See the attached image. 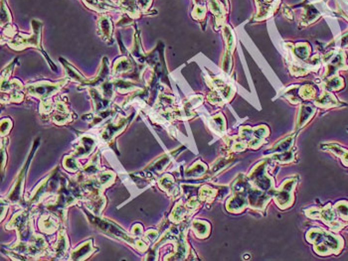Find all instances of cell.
Wrapping results in <instances>:
<instances>
[{
  "mask_svg": "<svg viewBox=\"0 0 348 261\" xmlns=\"http://www.w3.org/2000/svg\"><path fill=\"white\" fill-rule=\"evenodd\" d=\"M88 217L91 220L92 225H94L95 228H98L100 230L105 232L106 234L110 235L113 238H119L121 240H124L127 244L130 245L131 246H134L141 251H144L147 248V246L144 244L143 240L135 239L131 236H129L121 227H119L117 224H114L111 220L107 218H101L99 215H93L92 214H88Z\"/></svg>",
  "mask_w": 348,
  "mask_h": 261,
  "instance_id": "cell-1",
  "label": "cell"
},
{
  "mask_svg": "<svg viewBox=\"0 0 348 261\" xmlns=\"http://www.w3.org/2000/svg\"><path fill=\"white\" fill-rule=\"evenodd\" d=\"M66 79L63 82H58L56 84H51L49 82H40L32 84L26 87V91L28 94L39 97L42 102L41 112L42 113H50L53 109V106L51 104V96L59 91L65 84Z\"/></svg>",
  "mask_w": 348,
  "mask_h": 261,
  "instance_id": "cell-2",
  "label": "cell"
},
{
  "mask_svg": "<svg viewBox=\"0 0 348 261\" xmlns=\"http://www.w3.org/2000/svg\"><path fill=\"white\" fill-rule=\"evenodd\" d=\"M32 28H33V33L31 35V37L26 36L23 34V36L21 34H18L16 38H14L12 41H10L8 43V45L14 49V50H23L26 47L32 46V47H36L39 49L45 56L46 59H48V55L43 51L42 46H41V28H42V23L39 21V20H33L32 21ZM49 63L51 64V67L53 70H57L55 66H53V64L50 62V60L48 59Z\"/></svg>",
  "mask_w": 348,
  "mask_h": 261,
  "instance_id": "cell-3",
  "label": "cell"
},
{
  "mask_svg": "<svg viewBox=\"0 0 348 261\" xmlns=\"http://www.w3.org/2000/svg\"><path fill=\"white\" fill-rule=\"evenodd\" d=\"M39 139H37L34 145H33V149L29 154V157L27 159V162L25 163L24 167L22 168V170L19 173L16 182L14 183L13 188L11 189L9 195L7 196V202H10L12 204H18L21 200V196H22V191H23V186H24V182H25V178H26V173L28 170V167L30 166V163L32 161V158L35 154V151L37 150V147H39Z\"/></svg>",
  "mask_w": 348,
  "mask_h": 261,
  "instance_id": "cell-4",
  "label": "cell"
},
{
  "mask_svg": "<svg viewBox=\"0 0 348 261\" xmlns=\"http://www.w3.org/2000/svg\"><path fill=\"white\" fill-rule=\"evenodd\" d=\"M30 217L28 211L19 212L16 214L9 225L6 227L7 230H16L19 234V238H20L21 242L24 243V240L28 239L30 236Z\"/></svg>",
  "mask_w": 348,
  "mask_h": 261,
  "instance_id": "cell-5",
  "label": "cell"
},
{
  "mask_svg": "<svg viewBox=\"0 0 348 261\" xmlns=\"http://www.w3.org/2000/svg\"><path fill=\"white\" fill-rule=\"evenodd\" d=\"M133 115L129 116L128 118H121L119 119V122L117 123H109L106 128L104 129V131L102 132V138L104 141L106 142H111V140L117 136V134H119L120 132H122L127 125L128 124L129 120L132 118Z\"/></svg>",
  "mask_w": 348,
  "mask_h": 261,
  "instance_id": "cell-6",
  "label": "cell"
},
{
  "mask_svg": "<svg viewBox=\"0 0 348 261\" xmlns=\"http://www.w3.org/2000/svg\"><path fill=\"white\" fill-rule=\"evenodd\" d=\"M110 77V67H109V60L107 57H105L103 59L102 62V66H101V70L95 78L92 79H88V81L83 85L80 86V88H85V87H89V88H95L104 85L105 83L108 82V78Z\"/></svg>",
  "mask_w": 348,
  "mask_h": 261,
  "instance_id": "cell-7",
  "label": "cell"
},
{
  "mask_svg": "<svg viewBox=\"0 0 348 261\" xmlns=\"http://www.w3.org/2000/svg\"><path fill=\"white\" fill-rule=\"evenodd\" d=\"M48 250V246L44 238L40 235L35 234L30 239V244L28 245L27 255L30 257H38L46 254Z\"/></svg>",
  "mask_w": 348,
  "mask_h": 261,
  "instance_id": "cell-8",
  "label": "cell"
},
{
  "mask_svg": "<svg viewBox=\"0 0 348 261\" xmlns=\"http://www.w3.org/2000/svg\"><path fill=\"white\" fill-rule=\"evenodd\" d=\"M95 144H96L95 138L92 136H83L80 139V141L78 142V145H77V148L73 153V156L76 158H83L85 156H88L90 153H92Z\"/></svg>",
  "mask_w": 348,
  "mask_h": 261,
  "instance_id": "cell-9",
  "label": "cell"
},
{
  "mask_svg": "<svg viewBox=\"0 0 348 261\" xmlns=\"http://www.w3.org/2000/svg\"><path fill=\"white\" fill-rule=\"evenodd\" d=\"M69 240L68 237L66 235L65 230H61L59 233V236H58V240L56 245L53 246V250L50 253L54 259H61L65 256L66 252L69 249Z\"/></svg>",
  "mask_w": 348,
  "mask_h": 261,
  "instance_id": "cell-10",
  "label": "cell"
},
{
  "mask_svg": "<svg viewBox=\"0 0 348 261\" xmlns=\"http://www.w3.org/2000/svg\"><path fill=\"white\" fill-rule=\"evenodd\" d=\"M98 32L103 40L108 43L112 41V24L108 15H103L98 21Z\"/></svg>",
  "mask_w": 348,
  "mask_h": 261,
  "instance_id": "cell-11",
  "label": "cell"
},
{
  "mask_svg": "<svg viewBox=\"0 0 348 261\" xmlns=\"http://www.w3.org/2000/svg\"><path fill=\"white\" fill-rule=\"evenodd\" d=\"M54 114L52 116L53 122L57 124H65L68 122H71V114L63 102H57Z\"/></svg>",
  "mask_w": 348,
  "mask_h": 261,
  "instance_id": "cell-12",
  "label": "cell"
},
{
  "mask_svg": "<svg viewBox=\"0 0 348 261\" xmlns=\"http://www.w3.org/2000/svg\"><path fill=\"white\" fill-rule=\"evenodd\" d=\"M91 9L98 12H107L110 10H121L122 8L114 5L111 0H83Z\"/></svg>",
  "mask_w": 348,
  "mask_h": 261,
  "instance_id": "cell-13",
  "label": "cell"
},
{
  "mask_svg": "<svg viewBox=\"0 0 348 261\" xmlns=\"http://www.w3.org/2000/svg\"><path fill=\"white\" fill-rule=\"evenodd\" d=\"M93 252H94L93 240L90 239L71 253V259L72 260H84V259L88 258Z\"/></svg>",
  "mask_w": 348,
  "mask_h": 261,
  "instance_id": "cell-14",
  "label": "cell"
},
{
  "mask_svg": "<svg viewBox=\"0 0 348 261\" xmlns=\"http://www.w3.org/2000/svg\"><path fill=\"white\" fill-rule=\"evenodd\" d=\"M60 62L63 64V66L66 70V76L71 79V81L79 83L80 86H83L88 81V78H86L84 76H82L78 70L75 69L68 62H66L64 59H60Z\"/></svg>",
  "mask_w": 348,
  "mask_h": 261,
  "instance_id": "cell-15",
  "label": "cell"
},
{
  "mask_svg": "<svg viewBox=\"0 0 348 261\" xmlns=\"http://www.w3.org/2000/svg\"><path fill=\"white\" fill-rule=\"evenodd\" d=\"M58 228L57 219L51 215H43L39 219V229L41 231L46 232L48 234L56 231Z\"/></svg>",
  "mask_w": 348,
  "mask_h": 261,
  "instance_id": "cell-16",
  "label": "cell"
},
{
  "mask_svg": "<svg viewBox=\"0 0 348 261\" xmlns=\"http://www.w3.org/2000/svg\"><path fill=\"white\" fill-rule=\"evenodd\" d=\"M105 205H106V199L104 197H102V195H101V196L91 198V200L86 204V207L95 215H100Z\"/></svg>",
  "mask_w": 348,
  "mask_h": 261,
  "instance_id": "cell-17",
  "label": "cell"
},
{
  "mask_svg": "<svg viewBox=\"0 0 348 261\" xmlns=\"http://www.w3.org/2000/svg\"><path fill=\"white\" fill-rule=\"evenodd\" d=\"M100 171V154L96 153L92 161L83 169V173L80 175V177H91L93 175L98 174Z\"/></svg>",
  "mask_w": 348,
  "mask_h": 261,
  "instance_id": "cell-18",
  "label": "cell"
},
{
  "mask_svg": "<svg viewBox=\"0 0 348 261\" xmlns=\"http://www.w3.org/2000/svg\"><path fill=\"white\" fill-rule=\"evenodd\" d=\"M113 88L121 93H126L130 91L134 90H141L142 86H138L137 84H133L129 81H124V79H115L112 82Z\"/></svg>",
  "mask_w": 348,
  "mask_h": 261,
  "instance_id": "cell-19",
  "label": "cell"
},
{
  "mask_svg": "<svg viewBox=\"0 0 348 261\" xmlns=\"http://www.w3.org/2000/svg\"><path fill=\"white\" fill-rule=\"evenodd\" d=\"M133 69L131 63L128 59L126 57H122L119 60H117L113 66V74L115 75H121L124 73H127Z\"/></svg>",
  "mask_w": 348,
  "mask_h": 261,
  "instance_id": "cell-20",
  "label": "cell"
},
{
  "mask_svg": "<svg viewBox=\"0 0 348 261\" xmlns=\"http://www.w3.org/2000/svg\"><path fill=\"white\" fill-rule=\"evenodd\" d=\"M169 162H170V156L163 155V156L159 157L158 159H157L156 161L152 162L150 165H148L146 167V170H153L157 172H161Z\"/></svg>",
  "mask_w": 348,
  "mask_h": 261,
  "instance_id": "cell-21",
  "label": "cell"
},
{
  "mask_svg": "<svg viewBox=\"0 0 348 261\" xmlns=\"http://www.w3.org/2000/svg\"><path fill=\"white\" fill-rule=\"evenodd\" d=\"M114 178H115L114 173H112L111 171H104V172L100 173V175L98 176V181H99V184L102 187V189L111 185L113 183Z\"/></svg>",
  "mask_w": 348,
  "mask_h": 261,
  "instance_id": "cell-22",
  "label": "cell"
},
{
  "mask_svg": "<svg viewBox=\"0 0 348 261\" xmlns=\"http://www.w3.org/2000/svg\"><path fill=\"white\" fill-rule=\"evenodd\" d=\"M318 16H319V13L316 10V8H315L313 5H308V6L305 7L304 15L302 16L303 17V23L304 24L312 23L313 21H315L316 19H317Z\"/></svg>",
  "mask_w": 348,
  "mask_h": 261,
  "instance_id": "cell-23",
  "label": "cell"
},
{
  "mask_svg": "<svg viewBox=\"0 0 348 261\" xmlns=\"http://www.w3.org/2000/svg\"><path fill=\"white\" fill-rule=\"evenodd\" d=\"M63 166L66 170L70 171V172H77L79 171L80 166L78 164V162L76 161V157H74L73 155L71 156H67L64 158L63 161Z\"/></svg>",
  "mask_w": 348,
  "mask_h": 261,
  "instance_id": "cell-24",
  "label": "cell"
},
{
  "mask_svg": "<svg viewBox=\"0 0 348 261\" xmlns=\"http://www.w3.org/2000/svg\"><path fill=\"white\" fill-rule=\"evenodd\" d=\"M193 229H194V231L200 237L206 236L209 230V227L206 225V223L202 222H195L194 225H193Z\"/></svg>",
  "mask_w": 348,
  "mask_h": 261,
  "instance_id": "cell-25",
  "label": "cell"
},
{
  "mask_svg": "<svg viewBox=\"0 0 348 261\" xmlns=\"http://www.w3.org/2000/svg\"><path fill=\"white\" fill-rule=\"evenodd\" d=\"M317 104L319 105V106H334V105H336V104H338V102H337V100L332 95V94H330V93H324L323 95H322V97L320 98V100H317Z\"/></svg>",
  "mask_w": 348,
  "mask_h": 261,
  "instance_id": "cell-26",
  "label": "cell"
},
{
  "mask_svg": "<svg viewBox=\"0 0 348 261\" xmlns=\"http://www.w3.org/2000/svg\"><path fill=\"white\" fill-rule=\"evenodd\" d=\"M1 8H2V20H1V25L2 26H4V24H7L8 22H10L11 21V16H10V14H9V11H8V9H7V6L5 5V3H4V1H2V6H1Z\"/></svg>",
  "mask_w": 348,
  "mask_h": 261,
  "instance_id": "cell-27",
  "label": "cell"
},
{
  "mask_svg": "<svg viewBox=\"0 0 348 261\" xmlns=\"http://www.w3.org/2000/svg\"><path fill=\"white\" fill-rule=\"evenodd\" d=\"M206 13V9H205V5H201V4H197V6L194 8V11H193L192 15L196 19H202L205 16Z\"/></svg>",
  "mask_w": 348,
  "mask_h": 261,
  "instance_id": "cell-28",
  "label": "cell"
},
{
  "mask_svg": "<svg viewBox=\"0 0 348 261\" xmlns=\"http://www.w3.org/2000/svg\"><path fill=\"white\" fill-rule=\"evenodd\" d=\"M346 205V203H339L338 205H336V210L338 211L340 216H343L345 219H348V206Z\"/></svg>",
  "mask_w": 348,
  "mask_h": 261,
  "instance_id": "cell-29",
  "label": "cell"
},
{
  "mask_svg": "<svg viewBox=\"0 0 348 261\" xmlns=\"http://www.w3.org/2000/svg\"><path fill=\"white\" fill-rule=\"evenodd\" d=\"M11 126H12V123L10 122V119L7 118V119L2 120V122H1V135H2V137H4V135H6L9 132Z\"/></svg>",
  "mask_w": 348,
  "mask_h": 261,
  "instance_id": "cell-30",
  "label": "cell"
},
{
  "mask_svg": "<svg viewBox=\"0 0 348 261\" xmlns=\"http://www.w3.org/2000/svg\"><path fill=\"white\" fill-rule=\"evenodd\" d=\"M341 86H342V82L338 77L332 79V81H330V83L327 84V88H330V90H338V88Z\"/></svg>",
  "mask_w": 348,
  "mask_h": 261,
  "instance_id": "cell-31",
  "label": "cell"
},
{
  "mask_svg": "<svg viewBox=\"0 0 348 261\" xmlns=\"http://www.w3.org/2000/svg\"><path fill=\"white\" fill-rule=\"evenodd\" d=\"M6 141H7V139H5V141H4V140H2V145H1V157H2V165H1V169H2V171H3V169H4V166H5V161H6V157H5V155H6V150H5V144H6Z\"/></svg>",
  "mask_w": 348,
  "mask_h": 261,
  "instance_id": "cell-32",
  "label": "cell"
},
{
  "mask_svg": "<svg viewBox=\"0 0 348 261\" xmlns=\"http://www.w3.org/2000/svg\"><path fill=\"white\" fill-rule=\"evenodd\" d=\"M158 237V232L156 230H148L145 234V239H150V242H154Z\"/></svg>",
  "mask_w": 348,
  "mask_h": 261,
  "instance_id": "cell-33",
  "label": "cell"
},
{
  "mask_svg": "<svg viewBox=\"0 0 348 261\" xmlns=\"http://www.w3.org/2000/svg\"><path fill=\"white\" fill-rule=\"evenodd\" d=\"M282 11H283V13H284L285 16H286V17L289 18V19H293V12L291 11V9L285 7V6H283Z\"/></svg>",
  "mask_w": 348,
  "mask_h": 261,
  "instance_id": "cell-34",
  "label": "cell"
},
{
  "mask_svg": "<svg viewBox=\"0 0 348 261\" xmlns=\"http://www.w3.org/2000/svg\"><path fill=\"white\" fill-rule=\"evenodd\" d=\"M132 233L135 235H140L142 233V227L141 225H137L132 229Z\"/></svg>",
  "mask_w": 348,
  "mask_h": 261,
  "instance_id": "cell-35",
  "label": "cell"
},
{
  "mask_svg": "<svg viewBox=\"0 0 348 261\" xmlns=\"http://www.w3.org/2000/svg\"><path fill=\"white\" fill-rule=\"evenodd\" d=\"M340 43H341V46H342V47L348 46V33L342 37Z\"/></svg>",
  "mask_w": 348,
  "mask_h": 261,
  "instance_id": "cell-36",
  "label": "cell"
},
{
  "mask_svg": "<svg viewBox=\"0 0 348 261\" xmlns=\"http://www.w3.org/2000/svg\"><path fill=\"white\" fill-rule=\"evenodd\" d=\"M5 209H7V205L5 204V202H4V200H2V202H1V219H3L4 218V215H5Z\"/></svg>",
  "mask_w": 348,
  "mask_h": 261,
  "instance_id": "cell-37",
  "label": "cell"
}]
</instances>
